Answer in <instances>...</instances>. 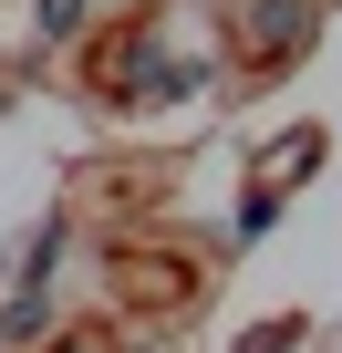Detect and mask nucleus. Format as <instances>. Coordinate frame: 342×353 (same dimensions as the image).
<instances>
[{"label":"nucleus","mask_w":342,"mask_h":353,"mask_svg":"<svg viewBox=\"0 0 342 353\" xmlns=\"http://www.w3.org/2000/svg\"><path fill=\"white\" fill-rule=\"evenodd\" d=\"M83 21V0H42V32H73Z\"/></svg>","instance_id":"f257e3e1"}]
</instances>
